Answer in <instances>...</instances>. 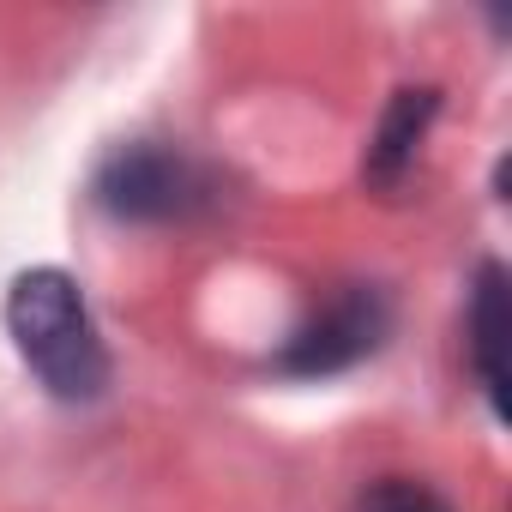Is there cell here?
<instances>
[{"label":"cell","mask_w":512,"mask_h":512,"mask_svg":"<svg viewBox=\"0 0 512 512\" xmlns=\"http://www.w3.org/2000/svg\"><path fill=\"white\" fill-rule=\"evenodd\" d=\"M356 512H452V506L428 482H416V476H380V482L362 488Z\"/></svg>","instance_id":"cell-6"},{"label":"cell","mask_w":512,"mask_h":512,"mask_svg":"<svg viewBox=\"0 0 512 512\" xmlns=\"http://www.w3.org/2000/svg\"><path fill=\"white\" fill-rule=\"evenodd\" d=\"M506 332H512V314H506V272L488 260L476 272V296H470V362H476V380L494 404V416H506Z\"/></svg>","instance_id":"cell-5"},{"label":"cell","mask_w":512,"mask_h":512,"mask_svg":"<svg viewBox=\"0 0 512 512\" xmlns=\"http://www.w3.org/2000/svg\"><path fill=\"white\" fill-rule=\"evenodd\" d=\"M434 115H440V91H434V85H404V91H392V103L380 109V127H374V139H368V157H362L368 187H380V193L404 187V175L416 169V151H422V139H428V127H434Z\"/></svg>","instance_id":"cell-4"},{"label":"cell","mask_w":512,"mask_h":512,"mask_svg":"<svg viewBox=\"0 0 512 512\" xmlns=\"http://www.w3.org/2000/svg\"><path fill=\"white\" fill-rule=\"evenodd\" d=\"M7 338L19 362L43 380L61 404H91L109 386V350L97 338V320L79 296V284L61 266H31L7 290Z\"/></svg>","instance_id":"cell-1"},{"label":"cell","mask_w":512,"mask_h":512,"mask_svg":"<svg viewBox=\"0 0 512 512\" xmlns=\"http://www.w3.org/2000/svg\"><path fill=\"white\" fill-rule=\"evenodd\" d=\"M392 314H386V296L368 290V284H350L338 290L284 350H278V374L290 380H326V374H344L356 362H368L386 338Z\"/></svg>","instance_id":"cell-2"},{"label":"cell","mask_w":512,"mask_h":512,"mask_svg":"<svg viewBox=\"0 0 512 512\" xmlns=\"http://www.w3.org/2000/svg\"><path fill=\"white\" fill-rule=\"evenodd\" d=\"M97 205L121 223H169L199 205V169L169 145H121L97 169Z\"/></svg>","instance_id":"cell-3"}]
</instances>
